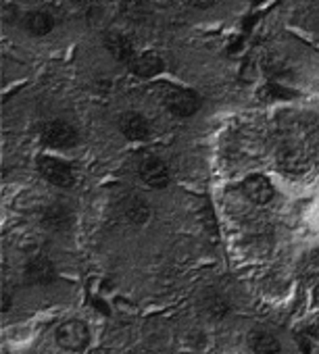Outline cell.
I'll return each instance as SVG.
<instances>
[{"label": "cell", "instance_id": "1", "mask_svg": "<svg viewBox=\"0 0 319 354\" xmlns=\"http://www.w3.org/2000/svg\"><path fill=\"white\" fill-rule=\"evenodd\" d=\"M57 342L61 344V348H65L69 352H82L90 344V329L84 321L69 319V321L59 325Z\"/></svg>", "mask_w": 319, "mask_h": 354}, {"label": "cell", "instance_id": "2", "mask_svg": "<svg viewBox=\"0 0 319 354\" xmlns=\"http://www.w3.org/2000/svg\"><path fill=\"white\" fill-rule=\"evenodd\" d=\"M38 171L46 182H51L57 188H71L75 182V175H73L71 167L55 156H40Z\"/></svg>", "mask_w": 319, "mask_h": 354}, {"label": "cell", "instance_id": "3", "mask_svg": "<svg viewBox=\"0 0 319 354\" xmlns=\"http://www.w3.org/2000/svg\"><path fill=\"white\" fill-rule=\"evenodd\" d=\"M138 173L142 177V182L146 186L154 188V190H161V188L170 186V180H172L167 162L163 158H158V156H144L140 160Z\"/></svg>", "mask_w": 319, "mask_h": 354}, {"label": "cell", "instance_id": "4", "mask_svg": "<svg viewBox=\"0 0 319 354\" xmlns=\"http://www.w3.org/2000/svg\"><path fill=\"white\" fill-rule=\"evenodd\" d=\"M42 142L51 148H71L78 144V131L67 121L55 119L42 127Z\"/></svg>", "mask_w": 319, "mask_h": 354}, {"label": "cell", "instance_id": "5", "mask_svg": "<svg viewBox=\"0 0 319 354\" xmlns=\"http://www.w3.org/2000/svg\"><path fill=\"white\" fill-rule=\"evenodd\" d=\"M165 106L176 117H192L201 109V98L186 88H172L165 94Z\"/></svg>", "mask_w": 319, "mask_h": 354}, {"label": "cell", "instance_id": "6", "mask_svg": "<svg viewBox=\"0 0 319 354\" xmlns=\"http://www.w3.org/2000/svg\"><path fill=\"white\" fill-rule=\"evenodd\" d=\"M57 277L55 265L48 257L44 254H36L28 261L26 265V281L32 286H48L53 283Z\"/></svg>", "mask_w": 319, "mask_h": 354}, {"label": "cell", "instance_id": "7", "mask_svg": "<svg viewBox=\"0 0 319 354\" xmlns=\"http://www.w3.org/2000/svg\"><path fill=\"white\" fill-rule=\"evenodd\" d=\"M119 129L129 142H144L150 136V125L140 113H125L119 119Z\"/></svg>", "mask_w": 319, "mask_h": 354}, {"label": "cell", "instance_id": "8", "mask_svg": "<svg viewBox=\"0 0 319 354\" xmlns=\"http://www.w3.org/2000/svg\"><path fill=\"white\" fill-rule=\"evenodd\" d=\"M244 194L255 203V205H267L273 198V186L265 175H250L242 184Z\"/></svg>", "mask_w": 319, "mask_h": 354}, {"label": "cell", "instance_id": "9", "mask_svg": "<svg viewBox=\"0 0 319 354\" xmlns=\"http://www.w3.org/2000/svg\"><path fill=\"white\" fill-rule=\"evenodd\" d=\"M165 63L163 59L158 57L156 53H144V55H136L134 61L129 63V69L134 75L142 77V80H148V77H154L163 71Z\"/></svg>", "mask_w": 319, "mask_h": 354}, {"label": "cell", "instance_id": "10", "mask_svg": "<svg viewBox=\"0 0 319 354\" xmlns=\"http://www.w3.org/2000/svg\"><path fill=\"white\" fill-rule=\"evenodd\" d=\"M104 48L109 50V55L113 59H117L119 63H131L134 57H136V50H134V44L123 36V34H117V32H109L104 36Z\"/></svg>", "mask_w": 319, "mask_h": 354}, {"label": "cell", "instance_id": "11", "mask_svg": "<svg viewBox=\"0 0 319 354\" xmlns=\"http://www.w3.org/2000/svg\"><path fill=\"white\" fill-rule=\"evenodd\" d=\"M277 165L284 173L290 175H302L309 171V156L298 148H284L277 154Z\"/></svg>", "mask_w": 319, "mask_h": 354}, {"label": "cell", "instance_id": "12", "mask_svg": "<svg viewBox=\"0 0 319 354\" xmlns=\"http://www.w3.org/2000/svg\"><path fill=\"white\" fill-rule=\"evenodd\" d=\"M71 221H73V215L63 205H53L42 215V225L51 232H65V230H69Z\"/></svg>", "mask_w": 319, "mask_h": 354}, {"label": "cell", "instance_id": "13", "mask_svg": "<svg viewBox=\"0 0 319 354\" xmlns=\"http://www.w3.org/2000/svg\"><path fill=\"white\" fill-rule=\"evenodd\" d=\"M121 209H123V215L131 221V223H146L148 217H150V207L144 203V198H140L138 194H129L123 198L121 203Z\"/></svg>", "mask_w": 319, "mask_h": 354}, {"label": "cell", "instance_id": "14", "mask_svg": "<svg viewBox=\"0 0 319 354\" xmlns=\"http://www.w3.org/2000/svg\"><path fill=\"white\" fill-rule=\"evenodd\" d=\"M250 348L255 354H282L280 339L267 329H255L250 333Z\"/></svg>", "mask_w": 319, "mask_h": 354}, {"label": "cell", "instance_id": "15", "mask_svg": "<svg viewBox=\"0 0 319 354\" xmlns=\"http://www.w3.org/2000/svg\"><path fill=\"white\" fill-rule=\"evenodd\" d=\"M26 28H28V32H32L34 36H46V34L53 32L55 19H53L48 13H44V11H36V13H30V15L26 17Z\"/></svg>", "mask_w": 319, "mask_h": 354}, {"label": "cell", "instance_id": "16", "mask_svg": "<svg viewBox=\"0 0 319 354\" xmlns=\"http://www.w3.org/2000/svg\"><path fill=\"white\" fill-rule=\"evenodd\" d=\"M205 308L211 313V317H224L228 313V304L219 298V296H209L207 302H205Z\"/></svg>", "mask_w": 319, "mask_h": 354}, {"label": "cell", "instance_id": "17", "mask_svg": "<svg viewBox=\"0 0 319 354\" xmlns=\"http://www.w3.org/2000/svg\"><path fill=\"white\" fill-rule=\"evenodd\" d=\"M265 96H269V98H273V100H290V98L296 96V92L286 90L284 86H269L267 92H265Z\"/></svg>", "mask_w": 319, "mask_h": 354}, {"label": "cell", "instance_id": "18", "mask_svg": "<svg viewBox=\"0 0 319 354\" xmlns=\"http://www.w3.org/2000/svg\"><path fill=\"white\" fill-rule=\"evenodd\" d=\"M188 5L194 9H211L215 5V0H188Z\"/></svg>", "mask_w": 319, "mask_h": 354}, {"label": "cell", "instance_id": "19", "mask_svg": "<svg viewBox=\"0 0 319 354\" xmlns=\"http://www.w3.org/2000/svg\"><path fill=\"white\" fill-rule=\"evenodd\" d=\"M88 354H111L107 348H96V350H92V352H88Z\"/></svg>", "mask_w": 319, "mask_h": 354}, {"label": "cell", "instance_id": "20", "mask_svg": "<svg viewBox=\"0 0 319 354\" xmlns=\"http://www.w3.org/2000/svg\"><path fill=\"white\" fill-rule=\"evenodd\" d=\"M255 3H263V0H255Z\"/></svg>", "mask_w": 319, "mask_h": 354}]
</instances>
